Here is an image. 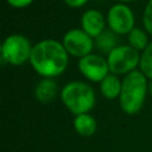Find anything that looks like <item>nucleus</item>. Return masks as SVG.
<instances>
[{
    "mask_svg": "<svg viewBox=\"0 0 152 152\" xmlns=\"http://www.w3.org/2000/svg\"><path fill=\"white\" fill-rule=\"evenodd\" d=\"M30 63L38 75L44 78H53L65 71L69 63V53L62 42L43 39L33 45Z\"/></svg>",
    "mask_w": 152,
    "mask_h": 152,
    "instance_id": "f257e3e1",
    "label": "nucleus"
},
{
    "mask_svg": "<svg viewBox=\"0 0 152 152\" xmlns=\"http://www.w3.org/2000/svg\"><path fill=\"white\" fill-rule=\"evenodd\" d=\"M147 83V77L140 70H134L125 75L119 96V103L126 114H135L141 109L146 94L148 93Z\"/></svg>",
    "mask_w": 152,
    "mask_h": 152,
    "instance_id": "f03ea898",
    "label": "nucleus"
},
{
    "mask_svg": "<svg viewBox=\"0 0 152 152\" xmlns=\"http://www.w3.org/2000/svg\"><path fill=\"white\" fill-rule=\"evenodd\" d=\"M63 104L74 114L89 113L95 104V93L93 88L82 81H71L61 90Z\"/></svg>",
    "mask_w": 152,
    "mask_h": 152,
    "instance_id": "7ed1b4c3",
    "label": "nucleus"
},
{
    "mask_svg": "<svg viewBox=\"0 0 152 152\" xmlns=\"http://www.w3.org/2000/svg\"><path fill=\"white\" fill-rule=\"evenodd\" d=\"M33 46L27 37L14 33L5 38L1 44V58L12 65H23L31 58Z\"/></svg>",
    "mask_w": 152,
    "mask_h": 152,
    "instance_id": "20e7f679",
    "label": "nucleus"
},
{
    "mask_svg": "<svg viewBox=\"0 0 152 152\" xmlns=\"http://www.w3.org/2000/svg\"><path fill=\"white\" fill-rule=\"evenodd\" d=\"M107 62L110 74L127 75L139 65L140 55L131 45H118L107 53Z\"/></svg>",
    "mask_w": 152,
    "mask_h": 152,
    "instance_id": "39448f33",
    "label": "nucleus"
},
{
    "mask_svg": "<svg viewBox=\"0 0 152 152\" xmlns=\"http://www.w3.org/2000/svg\"><path fill=\"white\" fill-rule=\"evenodd\" d=\"M62 44L69 55L78 58H82L91 53L95 46L94 38L90 37L88 33H86L82 28L69 30L63 36Z\"/></svg>",
    "mask_w": 152,
    "mask_h": 152,
    "instance_id": "423d86ee",
    "label": "nucleus"
},
{
    "mask_svg": "<svg viewBox=\"0 0 152 152\" xmlns=\"http://www.w3.org/2000/svg\"><path fill=\"white\" fill-rule=\"evenodd\" d=\"M134 14L133 11L125 4L113 5L107 13V24L109 30L119 34H128L134 28Z\"/></svg>",
    "mask_w": 152,
    "mask_h": 152,
    "instance_id": "0eeeda50",
    "label": "nucleus"
},
{
    "mask_svg": "<svg viewBox=\"0 0 152 152\" xmlns=\"http://www.w3.org/2000/svg\"><path fill=\"white\" fill-rule=\"evenodd\" d=\"M80 72L89 81L101 82L110 71L107 58L97 53H89L78 61Z\"/></svg>",
    "mask_w": 152,
    "mask_h": 152,
    "instance_id": "6e6552de",
    "label": "nucleus"
},
{
    "mask_svg": "<svg viewBox=\"0 0 152 152\" xmlns=\"http://www.w3.org/2000/svg\"><path fill=\"white\" fill-rule=\"evenodd\" d=\"M81 27L94 39L97 38L106 27V20L103 14L97 10H88L81 18Z\"/></svg>",
    "mask_w": 152,
    "mask_h": 152,
    "instance_id": "1a4fd4ad",
    "label": "nucleus"
},
{
    "mask_svg": "<svg viewBox=\"0 0 152 152\" xmlns=\"http://www.w3.org/2000/svg\"><path fill=\"white\" fill-rule=\"evenodd\" d=\"M57 90L58 86L53 81V78H43L36 86L34 96L40 102H50L55 99Z\"/></svg>",
    "mask_w": 152,
    "mask_h": 152,
    "instance_id": "9d476101",
    "label": "nucleus"
},
{
    "mask_svg": "<svg viewBox=\"0 0 152 152\" xmlns=\"http://www.w3.org/2000/svg\"><path fill=\"white\" fill-rule=\"evenodd\" d=\"M121 86H122V81H120L116 75H114V74H108V75L100 82V90H101V94H102L106 99L113 100V99L120 96Z\"/></svg>",
    "mask_w": 152,
    "mask_h": 152,
    "instance_id": "9b49d317",
    "label": "nucleus"
},
{
    "mask_svg": "<svg viewBox=\"0 0 152 152\" xmlns=\"http://www.w3.org/2000/svg\"><path fill=\"white\" fill-rule=\"evenodd\" d=\"M96 120L89 113L75 115L74 128L82 137H90L96 132Z\"/></svg>",
    "mask_w": 152,
    "mask_h": 152,
    "instance_id": "f8f14e48",
    "label": "nucleus"
},
{
    "mask_svg": "<svg viewBox=\"0 0 152 152\" xmlns=\"http://www.w3.org/2000/svg\"><path fill=\"white\" fill-rule=\"evenodd\" d=\"M118 34L113 31H103L97 38H95V46L106 53H109L115 46H118Z\"/></svg>",
    "mask_w": 152,
    "mask_h": 152,
    "instance_id": "ddd939ff",
    "label": "nucleus"
},
{
    "mask_svg": "<svg viewBox=\"0 0 152 152\" xmlns=\"http://www.w3.org/2000/svg\"><path fill=\"white\" fill-rule=\"evenodd\" d=\"M148 44L150 43L147 39V34L141 28L134 27L128 33V45H131L137 51H144Z\"/></svg>",
    "mask_w": 152,
    "mask_h": 152,
    "instance_id": "4468645a",
    "label": "nucleus"
},
{
    "mask_svg": "<svg viewBox=\"0 0 152 152\" xmlns=\"http://www.w3.org/2000/svg\"><path fill=\"white\" fill-rule=\"evenodd\" d=\"M139 68H140V71L148 80H152V42L141 52L140 62H139Z\"/></svg>",
    "mask_w": 152,
    "mask_h": 152,
    "instance_id": "2eb2a0df",
    "label": "nucleus"
},
{
    "mask_svg": "<svg viewBox=\"0 0 152 152\" xmlns=\"http://www.w3.org/2000/svg\"><path fill=\"white\" fill-rule=\"evenodd\" d=\"M142 23L145 31L152 36V0H148L145 6L142 14Z\"/></svg>",
    "mask_w": 152,
    "mask_h": 152,
    "instance_id": "dca6fc26",
    "label": "nucleus"
},
{
    "mask_svg": "<svg viewBox=\"0 0 152 152\" xmlns=\"http://www.w3.org/2000/svg\"><path fill=\"white\" fill-rule=\"evenodd\" d=\"M6 1L11 7H14V8H24L30 6L33 2V0H6Z\"/></svg>",
    "mask_w": 152,
    "mask_h": 152,
    "instance_id": "f3484780",
    "label": "nucleus"
},
{
    "mask_svg": "<svg viewBox=\"0 0 152 152\" xmlns=\"http://www.w3.org/2000/svg\"><path fill=\"white\" fill-rule=\"evenodd\" d=\"M65 5L71 8H80L88 2V0H64Z\"/></svg>",
    "mask_w": 152,
    "mask_h": 152,
    "instance_id": "a211bd4d",
    "label": "nucleus"
},
{
    "mask_svg": "<svg viewBox=\"0 0 152 152\" xmlns=\"http://www.w3.org/2000/svg\"><path fill=\"white\" fill-rule=\"evenodd\" d=\"M147 91L152 95V80H150L148 83H147Z\"/></svg>",
    "mask_w": 152,
    "mask_h": 152,
    "instance_id": "6ab92c4d",
    "label": "nucleus"
},
{
    "mask_svg": "<svg viewBox=\"0 0 152 152\" xmlns=\"http://www.w3.org/2000/svg\"><path fill=\"white\" fill-rule=\"evenodd\" d=\"M116 1H120L121 4H125V2H131V1H134V0H116Z\"/></svg>",
    "mask_w": 152,
    "mask_h": 152,
    "instance_id": "aec40b11",
    "label": "nucleus"
}]
</instances>
